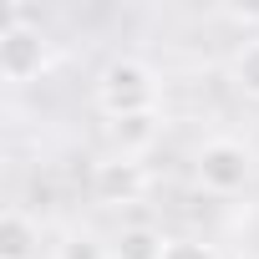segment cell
I'll return each mask as SVG.
<instances>
[{"mask_svg":"<svg viewBox=\"0 0 259 259\" xmlns=\"http://www.w3.org/2000/svg\"><path fill=\"white\" fill-rule=\"evenodd\" d=\"M0 259H41V224L21 208L0 213Z\"/></svg>","mask_w":259,"mask_h":259,"instance_id":"cell-5","label":"cell"},{"mask_svg":"<svg viewBox=\"0 0 259 259\" xmlns=\"http://www.w3.org/2000/svg\"><path fill=\"white\" fill-rule=\"evenodd\" d=\"M46 66V36L31 26V11L26 6H11L6 16V31H0V71H6V81H31L41 76Z\"/></svg>","mask_w":259,"mask_h":259,"instance_id":"cell-3","label":"cell"},{"mask_svg":"<svg viewBox=\"0 0 259 259\" xmlns=\"http://www.w3.org/2000/svg\"><path fill=\"white\" fill-rule=\"evenodd\" d=\"M158 112H143V117H122V122H112V143H117V153L122 158H138L143 148H153L158 143Z\"/></svg>","mask_w":259,"mask_h":259,"instance_id":"cell-6","label":"cell"},{"mask_svg":"<svg viewBox=\"0 0 259 259\" xmlns=\"http://www.w3.org/2000/svg\"><path fill=\"white\" fill-rule=\"evenodd\" d=\"M163 249H168V239L153 224H133L112 239V259H163Z\"/></svg>","mask_w":259,"mask_h":259,"instance_id":"cell-7","label":"cell"},{"mask_svg":"<svg viewBox=\"0 0 259 259\" xmlns=\"http://www.w3.org/2000/svg\"><path fill=\"white\" fill-rule=\"evenodd\" d=\"M229 81H234L239 97L259 102V36H249V41L234 51V61H229Z\"/></svg>","mask_w":259,"mask_h":259,"instance_id":"cell-8","label":"cell"},{"mask_svg":"<svg viewBox=\"0 0 259 259\" xmlns=\"http://www.w3.org/2000/svg\"><path fill=\"white\" fill-rule=\"evenodd\" d=\"M92 193H97V203H107V208H127V203H138V198L148 193V173H143L138 158L112 153V158H102V163L92 168Z\"/></svg>","mask_w":259,"mask_h":259,"instance_id":"cell-4","label":"cell"},{"mask_svg":"<svg viewBox=\"0 0 259 259\" xmlns=\"http://www.w3.org/2000/svg\"><path fill=\"white\" fill-rule=\"evenodd\" d=\"M56 259H112V249H107L97 234H87V229H71V234L56 244Z\"/></svg>","mask_w":259,"mask_h":259,"instance_id":"cell-9","label":"cell"},{"mask_svg":"<svg viewBox=\"0 0 259 259\" xmlns=\"http://www.w3.org/2000/svg\"><path fill=\"white\" fill-rule=\"evenodd\" d=\"M193 178L203 193L213 198H234L249 188L254 178V153L239 143V138H208L198 153H193Z\"/></svg>","mask_w":259,"mask_h":259,"instance_id":"cell-2","label":"cell"},{"mask_svg":"<svg viewBox=\"0 0 259 259\" xmlns=\"http://www.w3.org/2000/svg\"><path fill=\"white\" fill-rule=\"evenodd\" d=\"M97 107L122 122V117H143V112H158V76L148 61L138 56H112L97 76Z\"/></svg>","mask_w":259,"mask_h":259,"instance_id":"cell-1","label":"cell"},{"mask_svg":"<svg viewBox=\"0 0 259 259\" xmlns=\"http://www.w3.org/2000/svg\"><path fill=\"white\" fill-rule=\"evenodd\" d=\"M163 259H219V249L203 244V239H168Z\"/></svg>","mask_w":259,"mask_h":259,"instance_id":"cell-10","label":"cell"}]
</instances>
